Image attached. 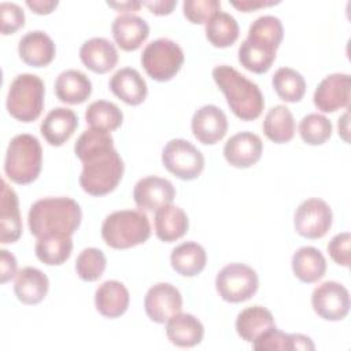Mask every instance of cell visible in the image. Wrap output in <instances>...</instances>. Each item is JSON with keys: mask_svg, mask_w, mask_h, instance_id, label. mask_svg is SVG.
<instances>
[{"mask_svg": "<svg viewBox=\"0 0 351 351\" xmlns=\"http://www.w3.org/2000/svg\"><path fill=\"white\" fill-rule=\"evenodd\" d=\"M74 152L82 162L80 185L86 193L103 196L118 186L125 165L114 148L110 132L96 128L84 130L75 141Z\"/></svg>", "mask_w": 351, "mask_h": 351, "instance_id": "cell-1", "label": "cell"}, {"mask_svg": "<svg viewBox=\"0 0 351 351\" xmlns=\"http://www.w3.org/2000/svg\"><path fill=\"white\" fill-rule=\"evenodd\" d=\"M82 211L71 197H44L34 202L27 214L29 230L37 239L49 234L71 236L80 228Z\"/></svg>", "mask_w": 351, "mask_h": 351, "instance_id": "cell-2", "label": "cell"}, {"mask_svg": "<svg viewBox=\"0 0 351 351\" xmlns=\"http://www.w3.org/2000/svg\"><path fill=\"white\" fill-rule=\"evenodd\" d=\"M213 78L226 97L232 112L243 119H256L265 107V99L259 86L228 64L214 67Z\"/></svg>", "mask_w": 351, "mask_h": 351, "instance_id": "cell-3", "label": "cell"}, {"mask_svg": "<svg viewBox=\"0 0 351 351\" xmlns=\"http://www.w3.org/2000/svg\"><path fill=\"white\" fill-rule=\"evenodd\" d=\"M151 236L148 217L141 210H119L106 217L101 225L104 243L115 250L143 244Z\"/></svg>", "mask_w": 351, "mask_h": 351, "instance_id": "cell-4", "label": "cell"}, {"mask_svg": "<svg viewBox=\"0 0 351 351\" xmlns=\"http://www.w3.org/2000/svg\"><path fill=\"white\" fill-rule=\"evenodd\" d=\"M41 165L43 148L37 137L22 133L11 138L4 158V173L12 182H33L41 171Z\"/></svg>", "mask_w": 351, "mask_h": 351, "instance_id": "cell-5", "label": "cell"}, {"mask_svg": "<svg viewBox=\"0 0 351 351\" xmlns=\"http://www.w3.org/2000/svg\"><path fill=\"white\" fill-rule=\"evenodd\" d=\"M45 86L36 74L23 73L14 78L10 85L5 107L8 114L21 122L36 121L44 107Z\"/></svg>", "mask_w": 351, "mask_h": 351, "instance_id": "cell-6", "label": "cell"}, {"mask_svg": "<svg viewBox=\"0 0 351 351\" xmlns=\"http://www.w3.org/2000/svg\"><path fill=\"white\" fill-rule=\"evenodd\" d=\"M141 64L152 80L170 81L184 64V52L176 41L158 38L143 49Z\"/></svg>", "mask_w": 351, "mask_h": 351, "instance_id": "cell-7", "label": "cell"}, {"mask_svg": "<svg viewBox=\"0 0 351 351\" xmlns=\"http://www.w3.org/2000/svg\"><path fill=\"white\" fill-rule=\"evenodd\" d=\"M256 271L244 263H229L215 277L218 295L229 303H241L251 299L258 291Z\"/></svg>", "mask_w": 351, "mask_h": 351, "instance_id": "cell-8", "label": "cell"}, {"mask_svg": "<svg viewBox=\"0 0 351 351\" xmlns=\"http://www.w3.org/2000/svg\"><path fill=\"white\" fill-rule=\"evenodd\" d=\"M162 163L176 177L191 181L203 171L204 156L188 140L173 138L162 151Z\"/></svg>", "mask_w": 351, "mask_h": 351, "instance_id": "cell-9", "label": "cell"}, {"mask_svg": "<svg viewBox=\"0 0 351 351\" xmlns=\"http://www.w3.org/2000/svg\"><path fill=\"white\" fill-rule=\"evenodd\" d=\"M332 208L319 197H310L302 202L293 215V225L298 234L306 239H321L332 226Z\"/></svg>", "mask_w": 351, "mask_h": 351, "instance_id": "cell-10", "label": "cell"}, {"mask_svg": "<svg viewBox=\"0 0 351 351\" xmlns=\"http://www.w3.org/2000/svg\"><path fill=\"white\" fill-rule=\"evenodd\" d=\"M314 311L326 321H341L350 311L348 289L336 281L319 284L311 295Z\"/></svg>", "mask_w": 351, "mask_h": 351, "instance_id": "cell-11", "label": "cell"}, {"mask_svg": "<svg viewBox=\"0 0 351 351\" xmlns=\"http://www.w3.org/2000/svg\"><path fill=\"white\" fill-rule=\"evenodd\" d=\"M182 308L181 292L169 282L152 285L144 298V310L148 318L156 324H165Z\"/></svg>", "mask_w": 351, "mask_h": 351, "instance_id": "cell-12", "label": "cell"}, {"mask_svg": "<svg viewBox=\"0 0 351 351\" xmlns=\"http://www.w3.org/2000/svg\"><path fill=\"white\" fill-rule=\"evenodd\" d=\"M351 77L344 73H335L325 77L317 86L313 100L322 112H335L350 106Z\"/></svg>", "mask_w": 351, "mask_h": 351, "instance_id": "cell-13", "label": "cell"}, {"mask_svg": "<svg viewBox=\"0 0 351 351\" xmlns=\"http://www.w3.org/2000/svg\"><path fill=\"white\" fill-rule=\"evenodd\" d=\"M280 44L262 36L248 33L239 47V62L248 71L263 74L271 67Z\"/></svg>", "mask_w": 351, "mask_h": 351, "instance_id": "cell-14", "label": "cell"}, {"mask_svg": "<svg viewBox=\"0 0 351 351\" xmlns=\"http://www.w3.org/2000/svg\"><path fill=\"white\" fill-rule=\"evenodd\" d=\"M133 197L141 211H156L163 206L171 204L176 197V189L169 180L148 176L136 182Z\"/></svg>", "mask_w": 351, "mask_h": 351, "instance_id": "cell-15", "label": "cell"}, {"mask_svg": "<svg viewBox=\"0 0 351 351\" xmlns=\"http://www.w3.org/2000/svg\"><path fill=\"white\" fill-rule=\"evenodd\" d=\"M191 128L197 141L213 145L225 137L228 132V118L219 107L206 104L195 111Z\"/></svg>", "mask_w": 351, "mask_h": 351, "instance_id": "cell-16", "label": "cell"}, {"mask_svg": "<svg viewBox=\"0 0 351 351\" xmlns=\"http://www.w3.org/2000/svg\"><path fill=\"white\" fill-rule=\"evenodd\" d=\"M263 143L252 132H240L233 134L223 147V156L229 165L239 169H247L255 165L262 156Z\"/></svg>", "mask_w": 351, "mask_h": 351, "instance_id": "cell-17", "label": "cell"}, {"mask_svg": "<svg viewBox=\"0 0 351 351\" xmlns=\"http://www.w3.org/2000/svg\"><path fill=\"white\" fill-rule=\"evenodd\" d=\"M80 58L86 69L97 74H104L117 66L118 51L110 40L93 37L81 45Z\"/></svg>", "mask_w": 351, "mask_h": 351, "instance_id": "cell-18", "label": "cell"}, {"mask_svg": "<svg viewBox=\"0 0 351 351\" xmlns=\"http://www.w3.org/2000/svg\"><path fill=\"white\" fill-rule=\"evenodd\" d=\"M18 53L26 64L32 67H44L53 60L56 48L55 43L47 33L33 30L22 36L19 40Z\"/></svg>", "mask_w": 351, "mask_h": 351, "instance_id": "cell-19", "label": "cell"}, {"mask_svg": "<svg viewBox=\"0 0 351 351\" xmlns=\"http://www.w3.org/2000/svg\"><path fill=\"white\" fill-rule=\"evenodd\" d=\"M111 32L121 49L136 51L149 36V26L138 15L122 14L114 19Z\"/></svg>", "mask_w": 351, "mask_h": 351, "instance_id": "cell-20", "label": "cell"}, {"mask_svg": "<svg viewBox=\"0 0 351 351\" xmlns=\"http://www.w3.org/2000/svg\"><path fill=\"white\" fill-rule=\"evenodd\" d=\"M78 118L75 112L66 107H56L51 110L41 122L40 132L49 145H63L75 132Z\"/></svg>", "mask_w": 351, "mask_h": 351, "instance_id": "cell-21", "label": "cell"}, {"mask_svg": "<svg viewBox=\"0 0 351 351\" xmlns=\"http://www.w3.org/2000/svg\"><path fill=\"white\" fill-rule=\"evenodd\" d=\"M21 234L22 219L19 213V200L15 191L3 180L0 200V243H15Z\"/></svg>", "mask_w": 351, "mask_h": 351, "instance_id": "cell-22", "label": "cell"}, {"mask_svg": "<svg viewBox=\"0 0 351 351\" xmlns=\"http://www.w3.org/2000/svg\"><path fill=\"white\" fill-rule=\"evenodd\" d=\"M111 92L129 106L141 104L148 93L147 84L141 74L132 67H123L110 78Z\"/></svg>", "mask_w": 351, "mask_h": 351, "instance_id": "cell-23", "label": "cell"}, {"mask_svg": "<svg viewBox=\"0 0 351 351\" xmlns=\"http://www.w3.org/2000/svg\"><path fill=\"white\" fill-rule=\"evenodd\" d=\"M129 291L117 280L101 282L95 292L96 310L106 318H118L129 307Z\"/></svg>", "mask_w": 351, "mask_h": 351, "instance_id": "cell-24", "label": "cell"}, {"mask_svg": "<svg viewBox=\"0 0 351 351\" xmlns=\"http://www.w3.org/2000/svg\"><path fill=\"white\" fill-rule=\"evenodd\" d=\"M203 324L192 314L177 313L166 321V336L177 347H195L203 340Z\"/></svg>", "mask_w": 351, "mask_h": 351, "instance_id": "cell-25", "label": "cell"}, {"mask_svg": "<svg viewBox=\"0 0 351 351\" xmlns=\"http://www.w3.org/2000/svg\"><path fill=\"white\" fill-rule=\"evenodd\" d=\"M48 277L37 267L26 266L18 271L14 284V292L23 304H37L48 293Z\"/></svg>", "mask_w": 351, "mask_h": 351, "instance_id": "cell-26", "label": "cell"}, {"mask_svg": "<svg viewBox=\"0 0 351 351\" xmlns=\"http://www.w3.org/2000/svg\"><path fill=\"white\" fill-rule=\"evenodd\" d=\"M56 97L67 104H81L92 93L90 80L80 70L62 71L55 81Z\"/></svg>", "mask_w": 351, "mask_h": 351, "instance_id": "cell-27", "label": "cell"}, {"mask_svg": "<svg viewBox=\"0 0 351 351\" xmlns=\"http://www.w3.org/2000/svg\"><path fill=\"white\" fill-rule=\"evenodd\" d=\"M273 326H276L273 314L259 304L245 307L236 318V332L247 343H254Z\"/></svg>", "mask_w": 351, "mask_h": 351, "instance_id": "cell-28", "label": "cell"}, {"mask_svg": "<svg viewBox=\"0 0 351 351\" xmlns=\"http://www.w3.org/2000/svg\"><path fill=\"white\" fill-rule=\"evenodd\" d=\"M189 226L186 213L174 204H167L155 213V233L159 240L171 243L181 239Z\"/></svg>", "mask_w": 351, "mask_h": 351, "instance_id": "cell-29", "label": "cell"}, {"mask_svg": "<svg viewBox=\"0 0 351 351\" xmlns=\"http://www.w3.org/2000/svg\"><path fill=\"white\" fill-rule=\"evenodd\" d=\"M293 274L302 282H315L321 280L326 271V259L322 252L315 247H300L292 255Z\"/></svg>", "mask_w": 351, "mask_h": 351, "instance_id": "cell-30", "label": "cell"}, {"mask_svg": "<svg viewBox=\"0 0 351 351\" xmlns=\"http://www.w3.org/2000/svg\"><path fill=\"white\" fill-rule=\"evenodd\" d=\"M206 250L195 241H186L177 245L170 255L173 269L184 277H195L202 273L206 267Z\"/></svg>", "mask_w": 351, "mask_h": 351, "instance_id": "cell-31", "label": "cell"}, {"mask_svg": "<svg viewBox=\"0 0 351 351\" xmlns=\"http://www.w3.org/2000/svg\"><path fill=\"white\" fill-rule=\"evenodd\" d=\"M262 128L265 136L276 144L288 143L295 136L293 115L291 110L282 104L274 106L267 111Z\"/></svg>", "mask_w": 351, "mask_h": 351, "instance_id": "cell-32", "label": "cell"}, {"mask_svg": "<svg viewBox=\"0 0 351 351\" xmlns=\"http://www.w3.org/2000/svg\"><path fill=\"white\" fill-rule=\"evenodd\" d=\"M73 251L71 236L49 234L37 239L34 252L36 256L48 266H58L64 263Z\"/></svg>", "mask_w": 351, "mask_h": 351, "instance_id": "cell-33", "label": "cell"}, {"mask_svg": "<svg viewBox=\"0 0 351 351\" xmlns=\"http://www.w3.org/2000/svg\"><path fill=\"white\" fill-rule=\"evenodd\" d=\"M206 37L217 48H226L239 38V23L228 12L218 11L206 22Z\"/></svg>", "mask_w": 351, "mask_h": 351, "instance_id": "cell-34", "label": "cell"}, {"mask_svg": "<svg viewBox=\"0 0 351 351\" xmlns=\"http://www.w3.org/2000/svg\"><path fill=\"white\" fill-rule=\"evenodd\" d=\"M277 96L288 103L300 101L306 92V81L302 74L291 67L278 69L271 78Z\"/></svg>", "mask_w": 351, "mask_h": 351, "instance_id": "cell-35", "label": "cell"}, {"mask_svg": "<svg viewBox=\"0 0 351 351\" xmlns=\"http://www.w3.org/2000/svg\"><path fill=\"white\" fill-rule=\"evenodd\" d=\"M85 119L90 128L111 132L122 125L123 114L117 104L107 100H96L88 106Z\"/></svg>", "mask_w": 351, "mask_h": 351, "instance_id": "cell-36", "label": "cell"}, {"mask_svg": "<svg viewBox=\"0 0 351 351\" xmlns=\"http://www.w3.org/2000/svg\"><path fill=\"white\" fill-rule=\"evenodd\" d=\"M332 122L322 114L311 112L302 118L299 133L302 140L310 145H321L332 136Z\"/></svg>", "mask_w": 351, "mask_h": 351, "instance_id": "cell-37", "label": "cell"}, {"mask_svg": "<svg viewBox=\"0 0 351 351\" xmlns=\"http://www.w3.org/2000/svg\"><path fill=\"white\" fill-rule=\"evenodd\" d=\"M106 256L104 252L95 247H88L80 252L75 261L77 276L82 281H96L99 280L106 270Z\"/></svg>", "mask_w": 351, "mask_h": 351, "instance_id": "cell-38", "label": "cell"}, {"mask_svg": "<svg viewBox=\"0 0 351 351\" xmlns=\"http://www.w3.org/2000/svg\"><path fill=\"white\" fill-rule=\"evenodd\" d=\"M221 10L218 0H185L182 11L185 18L192 23H206L214 14Z\"/></svg>", "mask_w": 351, "mask_h": 351, "instance_id": "cell-39", "label": "cell"}, {"mask_svg": "<svg viewBox=\"0 0 351 351\" xmlns=\"http://www.w3.org/2000/svg\"><path fill=\"white\" fill-rule=\"evenodd\" d=\"M254 350L265 351V350H293L292 347V335L284 333L278 330L276 326L270 328L265 333H262L254 343Z\"/></svg>", "mask_w": 351, "mask_h": 351, "instance_id": "cell-40", "label": "cell"}, {"mask_svg": "<svg viewBox=\"0 0 351 351\" xmlns=\"http://www.w3.org/2000/svg\"><path fill=\"white\" fill-rule=\"evenodd\" d=\"M1 34H12L25 25V12L16 3L3 1L0 4Z\"/></svg>", "mask_w": 351, "mask_h": 351, "instance_id": "cell-41", "label": "cell"}, {"mask_svg": "<svg viewBox=\"0 0 351 351\" xmlns=\"http://www.w3.org/2000/svg\"><path fill=\"white\" fill-rule=\"evenodd\" d=\"M350 243L351 236L348 232L333 236L328 244V252L330 258L340 266H350Z\"/></svg>", "mask_w": 351, "mask_h": 351, "instance_id": "cell-42", "label": "cell"}, {"mask_svg": "<svg viewBox=\"0 0 351 351\" xmlns=\"http://www.w3.org/2000/svg\"><path fill=\"white\" fill-rule=\"evenodd\" d=\"M0 270H1V274H0V281L4 284L10 280H12L14 277H16L18 274V263H16V259L15 256L7 251V250H1L0 251Z\"/></svg>", "mask_w": 351, "mask_h": 351, "instance_id": "cell-43", "label": "cell"}, {"mask_svg": "<svg viewBox=\"0 0 351 351\" xmlns=\"http://www.w3.org/2000/svg\"><path fill=\"white\" fill-rule=\"evenodd\" d=\"M280 1H274V0H232L230 4L243 11V12H251V11H255L258 8H262V7H270V5H274V4H278Z\"/></svg>", "mask_w": 351, "mask_h": 351, "instance_id": "cell-44", "label": "cell"}, {"mask_svg": "<svg viewBox=\"0 0 351 351\" xmlns=\"http://www.w3.org/2000/svg\"><path fill=\"white\" fill-rule=\"evenodd\" d=\"M141 3L155 15H169L177 5V0H154V1H141Z\"/></svg>", "mask_w": 351, "mask_h": 351, "instance_id": "cell-45", "label": "cell"}, {"mask_svg": "<svg viewBox=\"0 0 351 351\" xmlns=\"http://www.w3.org/2000/svg\"><path fill=\"white\" fill-rule=\"evenodd\" d=\"M59 1L58 0H27L26 5L38 15H47L51 14L56 7Z\"/></svg>", "mask_w": 351, "mask_h": 351, "instance_id": "cell-46", "label": "cell"}, {"mask_svg": "<svg viewBox=\"0 0 351 351\" xmlns=\"http://www.w3.org/2000/svg\"><path fill=\"white\" fill-rule=\"evenodd\" d=\"M107 5L119 11V12H123V14H130V12H134V11H138L140 7L143 5L141 1H137V0H128V1H121V3H115V1H107Z\"/></svg>", "mask_w": 351, "mask_h": 351, "instance_id": "cell-47", "label": "cell"}, {"mask_svg": "<svg viewBox=\"0 0 351 351\" xmlns=\"http://www.w3.org/2000/svg\"><path fill=\"white\" fill-rule=\"evenodd\" d=\"M347 118H348V112H346L343 115V118L339 119V134H341V137L346 141H348V136H347V133H348V121H347Z\"/></svg>", "mask_w": 351, "mask_h": 351, "instance_id": "cell-48", "label": "cell"}]
</instances>
